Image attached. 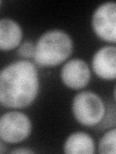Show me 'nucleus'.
I'll list each match as a JSON object with an SVG mask.
<instances>
[{
    "label": "nucleus",
    "instance_id": "12",
    "mask_svg": "<svg viewBox=\"0 0 116 154\" xmlns=\"http://www.w3.org/2000/svg\"><path fill=\"white\" fill-rule=\"evenodd\" d=\"M34 53H35V42L31 41H23L18 47V54L22 58V60L33 59Z\"/></svg>",
    "mask_w": 116,
    "mask_h": 154
},
{
    "label": "nucleus",
    "instance_id": "8",
    "mask_svg": "<svg viewBox=\"0 0 116 154\" xmlns=\"http://www.w3.org/2000/svg\"><path fill=\"white\" fill-rule=\"evenodd\" d=\"M23 31L19 23L12 18H0V50L16 49L22 42Z\"/></svg>",
    "mask_w": 116,
    "mask_h": 154
},
{
    "label": "nucleus",
    "instance_id": "4",
    "mask_svg": "<svg viewBox=\"0 0 116 154\" xmlns=\"http://www.w3.org/2000/svg\"><path fill=\"white\" fill-rule=\"evenodd\" d=\"M32 122L26 114L13 109L0 117V139L4 143H19L30 136Z\"/></svg>",
    "mask_w": 116,
    "mask_h": 154
},
{
    "label": "nucleus",
    "instance_id": "6",
    "mask_svg": "<svg viewBox=\"0 0 116 154\" xmlns=\"http://www.w3.org/2000/svg\"><path fill=\"white\" fill-rule=\"evenodd\" d=\"M60 77L67 88L71 90H81L89 84L91 69L88 64L82 59L76 58L63 65Z\"/></svg>",
    "mask_w": 116,
    "mask_h": 154
},
{
    "label": "nucleus",
    "instance_id": "15",
    "mask_svg": "<svg viewBox=\"0 0 116 154\" xmlns=\"http://www.w3.org/2000/svg\"><path fill=\"white\" fill-rule=\"evenodd\" d=\"M1 5H2V1L0 0V7H1Z\"/></svg>",
    "mask_w": 116,
    "mask_h": 154
},
{
    "label": "nucleus",
    "instance_id": "10",
    "mask_svg": "<svg viewBox=\"0 0 116 154\" xmlns=\"http://www.w3.org/2000/svg\"><path fill=\"white\" fill-rule=\"evenodd\" d=\"M116 128L112 127L105 131L98 144V152L101 154H115L116 152Z\"/></svg>",
    "mask_w": 116,
    "mask_h": 154
},
{
    "label": "nucleus",
    "instance_id": "7",
    "mask_svg": "<svg viewBox=\"0 0 116 154\" xmlns=\"http://www.w3.org/2000/svg\"><path fill=\"white\" fill-rule=\"evenodd\" d=\"M91 66L96 76L105 81L116 78V47L105 45L97 50L92 58Z\"/></svg>",
    "mask_w": 116,
    "mask_h": 154
},
{
    "label": "nucleus",
    "instance_id": "11",
    "mask_svg": "<svg viewBox=\"0 0 116 154\" xmlns=\"http://www.w3.org/2000/svg\"><path fill=\"white\" fill-rule=\"evenodd\" d=\"M115 116H116V112H115L114 104H106L104 118L97 126L104 130H108L109 128L115 127V122H116Z\"/></svg>",
    "mask_w": 116,
    "mask_h": 154
},
{
    "label": "nucleus",
    "instance_id": "1",
    "mask_svg": "<svg viewBox=\"0 0 116 154\" xmlns=\"http://www.w3.org/2000/svg\"><path fill=\"white\" fill-rule=\"evenodd\" d=\"M40 91L37 66L18 60L0 69V104L10 109H22L36 100Z\"/></svg>",
    "mask_w": 116,
    "mask_h": 154
},
{
    "label": "nucleus",
    "instance_id": "5",
    "mask_svg": "<svg viewBox=\"0 0 116 154\" xmlns=\"http://www.w3.org/2000/svg\"><path fill=\"white\" fill-rule=\"evenodd\" d=\"M91 26L100 40L114 45L116 42V4L104 2L95 9L91 18Z\"/></svg>",
    "mask_w": 116,
    "mask_h": 154
},
{
    "label": "nucleus",
    "instance_id": "3",
    "mask_svg": "<svg viewBox=\"0 0 116 154\" xmlns=\"http://www.w3.org/2000/svg\"><path fill=\"white\" fill-rule=\"evenodd\" d=\"M72 112L79 124L85 127L97 126L105 113V104L99 94L91 91L76 94L72 102Z\"/></svg>",
    "mask_w": 116,
    "mask_h": 154
},
{
    "label": "nucleus",
    "instance_id": "14",
    "mask_svg": "<svg viewBox=\"0 0 116 154\" xmlns=\"http://www.w3.org/2000/svg\"><path fill=\"white\" fill-rule=\"evenodd\" d=\"M5 143L1 139H0V154L2 153H6L7 152V148H6V146H5Z\"/></svg>",
    "mask_w": 116,
    "mask_h": 154
},
{
    "label": "nucleus",
    "instance_id": "9",
    "mask_svg": "<svg viewBox=\"0 0 116 154\" xmlns=\"http://www.w3.org/2000/svg\"><path fill=\"white\" fill-rule=\"evenodd\" d=\"M63 151L67 154H94L96 144L89 134L77 131L67 137Z\"/></svg>",
    "mask_w": 116,
    "mask_h": 154
},
{
    "label": "nucleus",
    "instance_id": "2",
    "mask_svg": "<svg viewBox=\"0 0 116 154\" xmlns=\"http://www.w3.org/2000/svg\"><path fill=\"white\" fill-rule=\"evenodd\" d=\"M74 50V42L67 32L51 29L43 33L35 42L33 63L41 67L61 65L70 58Z\"/></svg>",
    "mask_w": 116,
    "mask_h": 154
},
{
    "label": "nucleus",
    "instance_id": "13",
    "mask_svg": "<svg viewBox=\"0 0 116 154\" xmlns=\"http://www.w3.org/2000/svg\"><path fill=\"white\" fill-rule=\"evenodd\" d=\"M12 154H31V153H35V151L32 150L30 148H26V147H18V148H14L11 151Z\"/></svg>",
    "mask_w": 116,
    "mask_h": 154
}]
</instances>
